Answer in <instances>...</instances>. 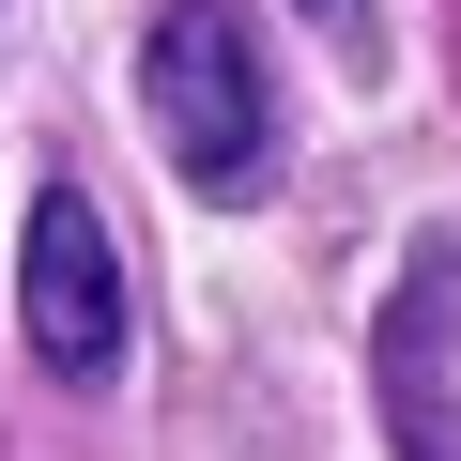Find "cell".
<instances>
[{"label":"cell","instance_id":"6da1fadb","mask_svg":"<svg viewBox=\"0 0 461 461\" xmlns=\"http://www.w3.org/2000/svg\"><path fill=\"white\" fill-rule=\"evenodd\" d=\"M139 108L169 139V169L200 200H262L277 185V77H262V32L230 0H169L139 32Z\"/></svg>","mask_w":461,"mask_h":461},{"label":"cell","instance_id":"7a4b0ae2","mask_svg":"<svg viewBox=\"0 0 461 461\" xmlns=\"http://www.w3.org/2000/svg\"><path fill=\"white\" fill-rule=\"evenodd\" d=\"M16 323H32V369H47V384H108L123 339H139L123 247H108V215H93L77 185H47L32 230H16Z\"/></svg>","mask_w":461,"mask_h":461},{"label":"cell","instance_id":"3957f363","mask_svg":"<svg viewBox=\"0 0 461 461\" xmlns=\"http://www.w3.org/2000/svg\"><path fill=\"white\" fill-rule=\"evenodd\" d=\"M446 339H461V247H446V230H415V262H400V293H384V323H369V384H384L400 461H461Z\"/></svg>","mask_w":461,"mask_h":461},{"label":"cell","instance_id":"277c9868","mask_svg":"<svg viewBox=\"0 0 461 461\" xmlns=\"http://www.w3.org/2000/svg\"><path fill=\"white\" fill-rule=\"evenodd\" d=\"M293 16H308V32H323V47H339V62H354V77H369V62H384V0H293Z\"/></svg>","mask_w":461,"mask_h":461}]
</instances>
